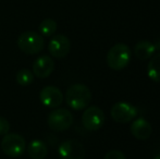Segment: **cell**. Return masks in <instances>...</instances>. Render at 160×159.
<instances>
[{
    "label": "cell",
    "instance_id": "5b68a950",
    "mask_svg": "<svg viewBox=\"0 0 160 159\" xmlns=\"http://www.w3.org/2000/svg\"><path fill=\"white\" fill-rule=\"evenodd\" d=\"M49 127L53 131L62 132L70 129L73 123V116L71 111L64 108H57L52 110L47 119Z\"/></svg>",
    "mask_w": 160,
    "mask_h": 159
},
{
    "label": "cell",
    "instance_id": "2e32d148",
    "mask_svg": "<svg viewBox=\"0 0 160 159\" xmlns=\"http://www.w3.org/2000/svg\"><path fill=\"white\" fill-rule=\"evenodd\" d=\"M57 31V23L52 19H46L39 24V33L42 36L50 37Z\"/></svg>",
    "mask_w": 160,
    "mask_h": 159
},
{
    "label": "cell",
    "instance_id": "8992f818",
    "mask_svg": "<svg viewBox=\"0 0 160 159\" xmlns=\"http://www.w3.org/2000/svg\"><path fill=\"white\" fill-rule=\"evenodd\" d=\"M105 113L99 107L92 106L85 109L84 113L82 116L83 127L87 131H98L105 124Z\"/></svg>",
    "mask_w": 160,
    "mask_h": 159
},
{
    "label": "cell",
    "instance_id": "9c48e42d",
    "mask_svg": "<svg viewBox=\"0 0 160 159\" xmlns=\"http://www.w3.org/2000/svg\"><path fill=\"white\" fill-rule=\"evenodd\" d=\"M70 49H71L70 39L62 34L55 35L50 39L48 45V50L50 55L55 58H58V59L67 57L70 52Z\"/></svg>",
    "mask_w": 160,
    "mask_h": 159
},
{
    "label": "cell",
    "instance_id": "ba28073f",
    "mask_svg": "<svg viewBox=\"0 0 160 159\" xmlns=\"http://www.w3.org/2000/svg\"><path fill=\"white\" fill-rule=\"evenodd\" d=\"M59 156L61 159H84L85 148L78 140L64 141L59 146Z\"/></svg>",
    "mask_w": 160,
    "mask_h": 159
},
{
    "label": "cell",
    "instance_id": "6da1fadb",
    "mask_svg": "<svg viewBox=\"0 0 160 159\" xmlns=\"http://www.w3.org/2000/svg\"><path fill=\"white\" fill-rule=\"evenodd\" d=\"M92 100L91 89L84 84H74L65 93V102L73 110H83L87 108Z\"/></svg>",
    "mask_w": 160,
    "mask_h": 159
},
{
    "label": "cell",
    "instance_id": "30bf717a",
    "mask_svg": "<svg viewBox=\"0 0 160 159\" xmlns=\"http://www.w3.org/2000/svg\"><path fill=\"white\" fill-rule=\"evenodd\" d=\"M39 99L47 108H57L63 102V94L56 86H46L40 91Z\"/></svg>",
    "mask_w": 160,
    "mask_h": 159
},
{
    "label": "cell",
    "instance_id": "ac0fdd59",
    "mask_svg": "<svg viewBox=\"0 0 160 159\" xmlns=\"http://www.w3.org/2000/svg\"><path fill=\"white\" fill-rule=\"evenodd\" d=\"M105 159H127L125 155L119 149H111L105 156Z\"/></svg>",
    "mask_w": 160,
    "mask_h": 159
},
{
    "label": "cell",
    "instance_id": "4fadbf2b",
    "mask_svg": "<svg viewBox=\"0 0 160 159\" xmlns=\"http://www.w3.org/2000/svg\"><path fill=\"white\" fill-rule=\"evenodd\" d=\"M156 51V46L149 40H141L134 47V53L139 60H147L152 57Z\"/></svg>",
    "mask_w": 160,
    "mask_h": 159
},
{
    "label": "cell",
    "instance_id": "7a4b0ae2",
    "mask_svg": "<svg viewBox=\"0 0 160 159\" xmlns=\"http://www.w3.org/2000/svg\"><path fill=\"white\" fill-rule=\"evenodd\" d=\"M131 49L128 45L119 42L112 46L107 53V64L114 71H121L127 68L131 60Z\"/></svg>",
    "mask_w": 160,
    "mask_h": 159
},
{
    "label": "cell",
    "instance_id": "3957f363",
    "mask_svg": "<svg viewBox=\"0 0 160 159\" xmlns=\"http://www.w3.org/2000/svg\"><path fill=\"white\" fill-rule=\"evenodd\" d=\"M18 47L28 55H36L44 49V37L34 31H28L22 33L18 38Z\"/></svg>",
    "mask_w": 160,
    "mask_h": 159
},
{
    "label": "cell",
    "instance_id": "9a60e30c",
    "mask_svg": "<svg viewBox=\"0 0 160 159\" xmlns=\"http://www.w3.org/2000/svg\"><path fill=\"white\" fill-rule=\"evenodd\" d=\"M147 74L152 82H160V53L150 58V61L147 66Z\"/></svg>",
    "mask_w": 160,
    "mask_h": 159
},
{
    "label": "cell",
    "instance_id": "ffe728a7",
    "mask_svg": "<svg viewBox=\"0 0 160 159\" xmlns=\"http://www.w3.org/2000/svg\"><path fill=\"white\" fill-rule=\"evenodd\" d=\"M154 159H160V153H159V154H157V155L154 157Z\"/></svg>",
    "mask_w": 160,
    "mask_h": 159
},
{
    "label": "cell",
    "instance_id": "8fae6325",
    "mask_svg": "<svg viewBox=\"0 0 160 159\" xmlns=\"http://www.w3.org/2000/svg\"><path fill=\"white\" fill-rule=\"evenodd\" d=\"M55 70V62L49 56H40L34 61L33 73L39 79H46Z\"/></svg>",
    "mask_w": 160,
    "mask_h": 159
},
{
    "label": "cell",
    "instance_id": "277c9868",
    "mask_svg": "<svg viewBox=\"0 0 160 159\" xmlns=\"http://www.w3.org/2000/svg\"><path fill=\"white\" fill-rule=\"evenodd\" d=\"M1 151L12 158L20 157L26 151V142L23 136L17 133H7L1 140Z\"/></svg>",
    "mask_w": 160,
    "mask_h": 159
},
{
    "label": "cell",
    "instance_id": "e0dca14e",
    "mask_svg": "<svg viewBox=\"0 0 160 159\" xmlns=\"http://www.w3.org/2000/svg\"><path fill=\"white\" fill-rule=\"evenodd\" d=\"M34 75L33 71H30L28 69H22L17 73V82L18 84L22 86H28L34 82Z\"/></svg>",
    "mask_w": 160,
    "mask_h": 159
},
{
    "label": "cell",
    "instance_id": "52a82bcc",
    "mask_svg": "<svg viewBox=\"0 0 160 159\" xmlns=\"http://www.w3.org/2000/svg\"><path fill=\"white\" fill-rule=\"evenodd\" d=\"M111 118L116 122L125 124L130 122L137 116V109L133 105L128 104L125 102H119L112 106L111 111H110Z\"/></svg>",
    "mask_w": 160,
    "mask_h": 159
},
{
    "label": "cell",
    "instance_id": "d6986e66",
    "mask_svg": "<svg viewBox=\"0 0 160 159\" xmlns=\"http://www.w3.org/2000/svg\"><path fill=\"white\" fill-rule=\"evenodd\" d=\"M10 131V123L3 117H0V135H6Z\"/></svg>",
    "mask_w": 160,
    "mask_h": 159
},
{
    "label": "cell",
    "instance_id": "7c38bea8",
    "mask_svg": "<svg viewBox=\"0 0 160 159\" xmlns=\"http://www.w3.org/2000/svg\"><path fill=\"white\" fill-rule=\"evenodd\" d=\"M152 132V127L150 123L147 120L143 119V118H138L132 123L131 125V133L137 140H147L150 137Z\"/></svg>",
    "mask_w": 160,
    "mask_h": 159
},
{
    "label": "cell",
    "instance_id": "5bb4252c",
    "mask_svg": "<svg viewBox=\"0 0 160 159\" xmlns=\"http://www.w3.org/2000/svg\"><path fill=\"white\" fill-rule=\"evenodd\" d=\"M48 153L47 146L42 141L34 140L28 144V154L32 159H45Z\"/></svg>",
    "mask_w": 160,
    "mask_h": 159
}]
</instances>
